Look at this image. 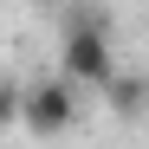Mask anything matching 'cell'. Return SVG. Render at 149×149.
Masks as SVG:
<instances>
[{"label":"cell","mask_w":149,"mask_h":149,"mask_svg":"<svg viewBox=\"0 0 149 149\" xmlns=\"http://www.w3.org/2000/svg\"><path fill=\"white\" fill-rule=\"evenodd\" d=\"M58 78L84 84V91H110L123 71H117V52H110V13L104 7H65L58 13Z\"/></svg>","instance_id":"obj_1"},{"label":"cell","mask_w":149,"mask_h":149,"mask_svg":"<svg viewBox=\"0 0 149 149\" xmlns=\"http://www.w3.org/2000/svg\"><path fill=\"white\" fill-rule=\"evenodd\" d=\"M78 123V84L71 78H39L26 84V130L33 136H58Z\"/></svg>","instance_id":"obj_2"},{"label":"cell","mask_w":149,"mask_h":149,"mask_svg":"<svg viewBox=\"0 0 149 149\" xmlns=\"http://www.w3.org/2000/svg\"><path fill=\"white\" fill-rule=\"evenodd\" d=\"M104 104H110L117 117H143V110H149V78H143V71H123V78L104 91Z\"/></svg>","instance_id":"obj_3"},{"label":"cell","mask_w":149,"mask_h":149,"mask_svg":"<svg viewBox=\"0 0 149 149\" xmlns=\"http://www.w3.org/2000/svg\"><path fill=\"white\" fill-rule=\"evenodd\" d=\"M0 117H7V123H26V84H0Z\"/></svg>","instance_id":"obj_4"}]
</instances>
